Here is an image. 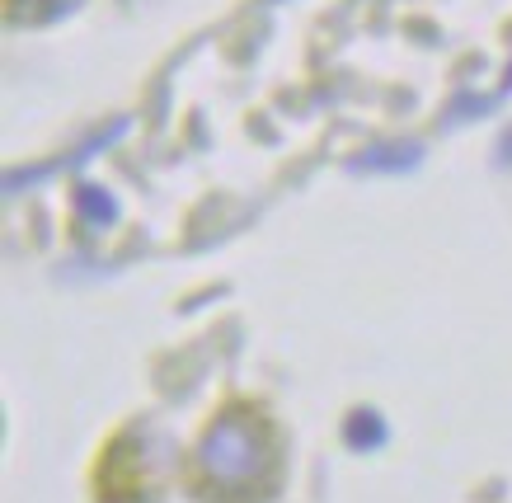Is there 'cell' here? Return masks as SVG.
Returning a JSON list of instances; mask_svg holds the SVG:
<instances>
[{
	"instance_id": "1",
	"label": "cell",
	"mask_w": 512,
	"mask_h": 503,
	"mask_svg": "<svg viewBox=\"0 0 512 503\" xmlns=\"http://www.w3.org/2000/svg\"><path fill=\"white\" fill-rule=\"evenodd\" d=\"M273 466V438H268L264 414L254 409H231L207 428L198 447V485L221 489V494H245L259 485V471Z\"/></svg>"
}]
</instances>
